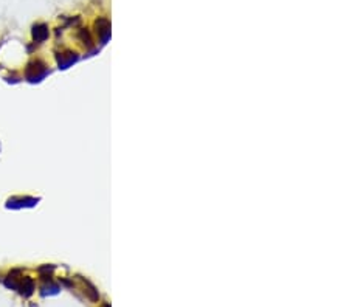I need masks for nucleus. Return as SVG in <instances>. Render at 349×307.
Listing matches in <instances>:
<instances>
[{"label": "nucleus", "mask_w": 349, "mask_h": 307, "mask_svg": "<svg viewBox=\"0 0 349 307\" xmlns=\"http://www.w3.org/2000/svg\"><path fill=\"white\" fill-rule=\"evenodd\" d=\"M20 292L23 293V295H31V292H33V281L30 278H25L23 279V283H22V286H20Z\"/></svg>", "instance_id": "nucleus-1"}, {"label": "nucleus", "mask_w": 349, "mask_h": 307, "mask_svg": "<svg viewBox=\"0 0 349 307\" xmlns=\"http://www.w3.org/2000/svg\"><path fill=\"white\" fill-rule=\"evenodd\" d=\"M47 28L45 26H38V28H34V39L36 41H44L45 38H47Z\"/></svg>", "instance_id": "nucleus-2"}]
</instances>
